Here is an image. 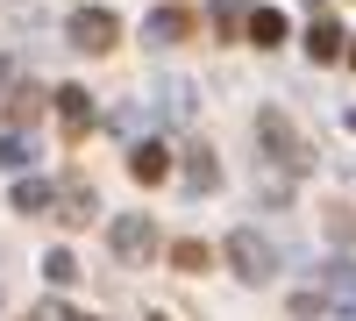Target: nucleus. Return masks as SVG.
Segmentation results:
<instances>
[{
    "instance_id": "f257e3e1",
    "label": "nucleus",
    "mask_w": 356,
    "mask_h": 321,
    "mask_svg": "<svg viewBox=\"0 0 356 321\" xmlns=\"http://www.w3.org/2000/svg\"><path fill=\"white\" fill-rule=\"evenodd\" d=\"M257 143H264V157H271L278 171H292V179H300V171L314 164V150L300 143V129H292L278 107H264V114H257Z\"/></svg>"
},
{
    "instance_id": "f03ea898",
    "label": "nucleus",
    "mask_w": 356,
    "mask_h": 321,
    "mask_svg": "<svg viewBox=\"0 0 356 321\" xmlns=\"http://www.w3.org/2000/svg\"><path fill=\"white\" fill-rule=\"evenodd\" d=\"M221 257L235 265V279H243V285H264V279H278V243H264L257 228H235V236L221 243Z\"/></svg>"
},
{
    "instance_id": "7ed1b4c3",
    "label": "nucleus",
    "mask_w": 356,
    "mask_h": 321,
    "mask_svg": "<svg viewBox=\"0 0 356 321\" xmlns=\"http://www.w3.org/2000/svg\"><path fill=\"white\" fill-rule=\"evenodd\" d=\"M143 100H150V114H157V122L186 129V122H193V107H200V86H193L186 72H157V79H150V93H143Z\"/></svg>"
},
{
    "instance_id": "20e7f679",
    "label": "nucleus",
    "mask_w": 356,
    "mask_h": 321,
    "mask_svg": "<svg viewBox=\"0 0 356 321\" xmlns=\"http://www.w3.org/2000/svg\"><path fill=\"white\" fill-rule=\"evenodd\" d=\"M65 36H72V50L100 57V50H114V43H122V22H114L107 8H72V15H65Z\"/></svg>"
},
{
    "instance_id": "39448f33",
    "label": "nucleus",
    "mask_w": 356,
    "mask_h": 321,
    "mask_svg": "<svg viewBox=\"0 0 356 321\" xmlns=\"http://www.w3.org/2000/svg\"><path fill=\"white\" fill-rule=\"evenodd\" d=\"M107 243H114V257H129V265H150V257H157V221L150 214H114Z\"/></svg>"
},
{
    "instance_id": "423d86ee",
    "label": "nucleus",
    "mask_w": 356,
    "mask_h": 321,
    "mask_svg": "<svg viewBox=\"0 0 356 321\" xmlns=\"http://www.w3.org/2000/svg\"><path fill=\"white\" fill-rule=\"evenodd\" d=\"M50 214L65 221V228H86V221L100 214V193H93V179H79V171H72V179H57V208H50Z\"/></svg>"
},
{
    "instance_id": "0eeeda50",
    "label": "nucleus",
    "mask_w": 356,
    "mask_h": 321,
    "mask_svg": "<svg viewBox=\"0 0 356 321\" xmlns=\"http://www.w3.org/2000/svg\"><path fill=\"white\" fill-rule=\"evenodd\" d=\"M321 293H328V314L356 321V265L349 257H328V265H321Z\"/></svg>"
},
{
    "instance_id": "6e6552de",
    "label": "nucleus",
    "mask_w": 356,
    "mask_h": 321,
    "mask_svg": "<svg viewBox=\"0 0 356 321\" xmlns=\"http://www.w3.org/2000/svg\"><path fill=\"white\" fill-rule=\"evenodd\" d=\"M129 179L136 186H157V179H171V150L150 136V143H129Z\"/></svg>"
},
{
    "instance_id": "1a4fd4ad",
    "label": "nucleus",
    "mask_w": 356,
    "mask_h": 321,
    "mask_svg": "<svg viewBox=\"0 0 356 321\" xmlns=\"http://www.w3.org/2000/svg\"><path fill=\"white\" fill-rule=\"evenodd\" d=\"M186 36H193V15H186V8H157V15H143V43L171 50V43H186Z\"/></svg>"
},
{
    "instance_id": "9d476101",
    "label": "nucleus",
    "mask_w": 356,
    "mask_h": 321,
    "mask_svg": "<svg viewBox=\"0 0 356 321\" xmlns=\"http://www.w3.org/2000/svg\"><path fill=\"white\" fill-rule=\"evenodd\" d=\"M57 122H65V136H86L93 129V93L86 86H57Z\"/></svg>"
},
{
    "instance_id": "9b49d317",
    "label": "nucleus",
    "mask_w": 356,
    "mask_h": 321,
    "mask_svg": "<svg viewBox=\"0 0 356 321\" xmlns=\"http://www.w3.org/2000/svg\"><path fill=\"white\" fill-rule=\"evenodd\" d=\"M178 179H186V193H214V186H221L214 150H207V143H193V150H186V164H178Z\"/></svg>"
},
{
    "instance_id": "f8f14e48",
    "label": "nucleus",
    "mask_w": 356,
    "mask_h": 321,
    "mask_svg": "<svg viewBox=\"0 0 356 321\" xmlns=\"http://www.w3.org/2000/svg\"><path fill=\"white\" fill-rule=\"evenodd\" d=\"M342 43H349L342 29H335L328 15H314V29H307V57H314V65H335V57H349Z\"/></svg>"
},
{
    "instance_id": "ddd939ff",
    "label": "nucleus",
    "mask_w": 356,
    "mask_h": 321,
    "mask_svg": "<svg viewBox=\"0 0 356 321\" xmlns=\"http://www.w3.org/2000/svg\"><path fill=\"white\" fill-rule=\"evenodd\" d=\"M57 208V186L50 179H29V171H15V214H50Z\"/></svg>"
},
{
    "instance_id": "4468645a",
    "label": "nucleus",
    "mask_w": 356,
    "mask_h": 321,
    "mask_svg": "<svg viewBox=\"0 0 356 321\" xmlns=\"http://www.w3.org/2000/svg\"><path fill=\"white\" fill-rule=\"evenodd\" d=\"M29 164H36V143L22 129H0V171H29Z\"/></svg>"
},
{
    "instance_id": "2eb2a0df",
    "label": "nucleus",
    "mask_w": 356,
    "mask_h": 321,
    "mask_svg": "<svg viewBox=\"0 0 356 321\" xmlns=\"http://www.w3.org/2000/svg\"><path fill=\"white\" fill-rule=\"evenodd\" d=\"M36 107H43V93H36V86H8V100H0V114H8V129H22L29 114H36Z\"/></svg>"
},
{
    "instance_id": "dca6fc26",
    "label": "nucleus",
    "mask_w": 356,
    "mask_h": 321,
    "mask_svg": "<svg viewBox=\"0 0 356 321\" xmlns=\"http://www.w3.org/2000/svg\"><path fill=\"white\" fill-rule=\"evenodd\" d=\"M250 43H257V50L285 43V15H278V8H257V15H250Z\"/></svg>"
},
{
    "instance_id": "f3484780",
    "label": "nucleus",
    "mask_w": 356,
    "mask_h": 321,
    "mask_svg": "<svg viewBox=\"0 0 356 321\" xmlns=\"http://www.w3.org/2000/svg\"><path fill=\"white\" fill-rule=\"evenodd\" d=\"M43 279H50V285H72V279H79L72 250H50V257H43Z\"/></svg>"
},
{
    "instance_id": "a211bd4d",
    "label": "nucleus",
    "mask_w": 356,
    "mask_h": 321,
    "mask_svg": "<svg viewBox=\"0 0 356 321\" xmlns=\"http://www.w3.org/2000/svg\"><path fill=\"white\" fill-rule=\"evenodd\" d=\"M171 265H178V272H207V243H178Z\"/></svg>"
},
{
    "instance_id": "6ab92c4d",
    "label": "nucleus",
    "mask_w": 356,
    "mask_h": 321,
    "mask_svg": "<svg viewBox=\"0 0 356 321\" xmlns=\"http://www.w3.org/2000/svg\"><path fill=\"white\" fill-rule=\"evenodd\" d=\"M143 114H150V100H143V107H114V129L136 136V129H143ZM150 122H157V114H150Z\"/></svg>"
},
{
    "instance_id": "aec40b11",
    "label": "nucleus",
    "mask_w": 356,
    "mask_h": 321,
    "mask_svg": "<svg viewBox=\"0 0 356 321\" xmlns=\"http://www.w3.org/2000/svg\"><path fill=\"white\" fill-rule=\"evenodd\" d=\"M8 86H15V65H8V57H0V100H8Z\"/></svg>"
},
{
    "instance_id": "412c9836",
    "label": "nucleus",
    "mask_w": 356,
    "mask_h": 321,
    "mask_svg": "<svg viewBox=\"0 0 356 321\" xmlns=\"http://www.w3.org/2000/svg\"><path fill=\"white\" fill-rule=\"evenodd\" d=\"M235 8H243V0H221V29H235Z\"/></svg>"
},
{
    "instance_id": "4be33fe9",
    "label": "nucleus",
    "mask_w": 356,
    "mask_h": 321,
    "mask_svg": "<svg viewBox=\"0 0 356 321\" xmlns=\"http://www.w3.org/2000/svg\"><path fill=\"white\" fill-rule=\"evenodd\" d=\"M29 321H50V314H29Z\"/></svg>"
},
{
    "instance_id": "5701e85b",
    "label": "nucleus",
    "mask_w": 356,
    "mask_h": 321,
    "mask_svg": "<svg viewBox=\"0 0 356 321\" xmlns=\"http://www.w3.org/2000/svg\"><path fill=\"white\" fill-rule=\"evenodd\" d=\"M349 65H356V50H349Z\"/></svg>"
}]
</instances>
